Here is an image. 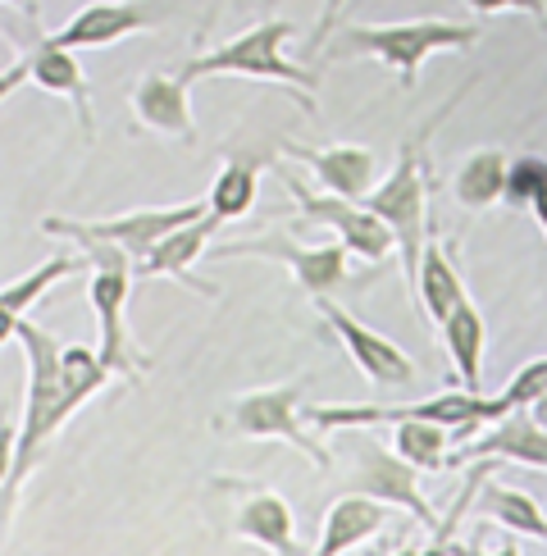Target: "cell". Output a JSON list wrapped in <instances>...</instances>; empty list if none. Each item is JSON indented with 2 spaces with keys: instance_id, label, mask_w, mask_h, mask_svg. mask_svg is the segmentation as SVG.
I'll use <instances>...</instances> for the list:
<instances>
[{
  "instance_id": "obj_27",
  "label": "cell",
  "mask_w": 547,
  "mask_h": 556,
  "mask_svg": "<svg viewBox=\"0 0 547 556\" xmlns=\"http://www.w3.org/2000/svg\"><path fill=\"white\" fill-rule=\"evenodd\" d=\"M547 392V356H538V361H530V365H520L516 369V379H507V388L493 397V406H497V420L507 410H516V406H534L538 397Z\"/></svg>"
},
{
  "instance_id": "obj_28",
  "label": "cell",
  "mask_w": 547,
  "mask_h": 556,
  "mask_svg": "<svg viewBox=\"0 0 547 556\" xmlns=\"http://www.w3.org/2000/svg\"><path fill=\"white\" fill-rule=\"evenodd\" d=\"M547 182V155H534V151H524L516 155L511 165H507V205H524L530 211V201L538 197V188Z\"/></svg>"
},
{
  "instance_id": "obj_21",
  "label": "cell",
  "mask_w": 547,
  "mask_h": 556,
  "mask_svg": "<svg viewBox=\"0 0 547 556\" xmlns=\"http://www.w3.org/2000/svg\"><path fill=\"white\" fill-rule=\"evenodd\" d=\"M443 346H447V361L456 369L466 392H484V346H488V329H484V315H479L474 301H461L447 319H443Z\"/></svg>"
},
{
  "instance_id": "obj_20",
  "label": "cell",
  "mask_w": 547,
  "mask_h": 556,
  "mask_svg": "<svg viewBox=\"0 0 547 556\" xmlns=\"http://www.w3.org/2000/svg\"><path fill=\"white\" fill-rule=\"evenodd\" d=\"M387 525V506L374 497H338L329 506L325 525H319V543L310 556H342L360 543H370L379 529Z\"/></svg>"
},
{
  "instance_id": "obj_34",
  "label": "cell",
  "mask_w": 547,
  "mask_h": 556,
  "mask_svg": "<svg viewBox=\"0 0 547 556\" xmlns=\"http://www.w3.org/2000/svg\"><path fill=\"white\" fill-rule=\"evenodd\" d=\"M470 556H520V547L507 539V543H501V547H493V552H484V547H470Z\"/></svg>"
},
{
  "instance_id": "obj_29",
  "label": "cell",
  "mask_w": 547,
  "mask_h": 556,
  "mask_svg": "<svg viewBox=\"0 0 547 556\" xmlns=\"http://www.w3.org/2000/svg\"><path fill=\"white\" fill-rule=\"evenodd\" d=\"M466 5L479 18H488V14H530V18H538L547 28V5H543V0H466Z\"/></svg>"
},
{
  "instance_id": "obj_25",
  "label": "cell",
  "mask_w": 547,
  "mask_h": 556,
  "mask_svg": "<svg viewBox=\"0 0 547 556\" xmlns=\"http://www.w3.org/2000/svg\"><path fill=\"white\" fill-rule=\"evenodd\" d=\"M474 506H479V516L493 520V525H501L507 534H524V539L547 543V516L538 511V502H534L530 493L484 479V489L474 493Z\"/></svg>"
},
{
  "instance_id": "obj_14",
  "label": "cell",
  "mask_w": 547,
  "mask_h": 556,
  "mask_svg": "<svg viewBox=\"0 0 547 556\" xmlns=\"http://www.w3.org/2000/svg\"><path fill=\"white\" fill-rule=\"evenodd\" d=\"M315 311L333 329V338H338L342 352H347V361L365 375V383H374L379 392H387V388H406L410 379H416V361H410L397 342H387L383 333H374L370 324H360L352 311H342L333 296H319Z\"/></svg>"
},
{
  "instance_id": "obj_22",
  "label": "cell",
  "mask_w": 547,
  "mask_h": 556,
  "mask_svg": "<svg viewBox=\"0 0 547 556\" xmlns=\"http://www.w3.org/2000/svg\"><path fill=\"white\" fill-rule=\"evenodd\" d=\"M416 301H420V311H424V319L433 324V329H443V319L461 306V301H470L466 296V283H461V274H456V265H451V251L447 247H438V242H429L424 247V256H420V274H416Z\"/></svg>"
},
{
  "instance_id": "obj_15",
  "label": "cell",
  "mask_w": 547,
  "mask_h": 556,
  "mask_svg": "<svg viewBox=\"0 0 547 556\" xmlns=\"http://www.w3.org/2000/svg\"><path fill=\"white\" fill-rule=\"evenodd\" d=\"M165 18H169L165 0H91L64 28L51 33V41L64 46V51H91V46H114L124 37L151 33Z\"/></svg>"
},
{
  "instance_id": "obj_24",
  "label": "cell",
  "mask_w": 547,
  "mask_h": 556,
  "mask_svg": "<svg viewBox=\"0 0 547 556\" xmlns=\"http://www.w3.org/2000/svg\"><path fill=\"white\" fill-rule=\"evenodd\" d=\"M256 197H260V160L228 155L224 169L211 182V192H205V205H211V215L219 224H228V219H242L256 211Z\"/></svg>"
},
{
  "instance_id": "obj_18",
  "label": "cell",
  "mask_w": 547,
  "mask_h": 556,
  "mask_svg": "<svg viewBox=\"0 0 547 556\" xmlns=\"http://www.w3.org/2000/svg\"><path fill=\"white\" fill-rule=\"evenodd\" d=\"M283 155L296 160V165H306L329 197L365 201L374 192V151H365V147H296V142H283Z\"/></svg>"
},
{
  "instance_id": "obj_35",
  "label": "cell",
  "mask_w": 547,
  "mask_h": 556,
  "mask_svg": "<svg viewBox=\"0 0 547 556\" xmlns=\"http://www.w3.org/2000/svg\"><path fill=\"white\" fill-rule=\"evenodd\" d=\"M461 556H470V547H466V552H461Z\"/></svg>"
},
{
  "instance_id": "obj_17",
  "label": "cell",
  "mask_w": 547,
  "mask_h": 556,
  "mask_svg": "<svg viewBox=\"0 0 547 556\" xmlns=\"http://www.w3.org/2000/svg\"><path fill=\"white\" fill-rule=\"evenodd\" d=\"M188 78L182 74H147L132 83V119L151 128V132H165L182 147H196V119H192V97H188Z\"/></svg>"
},
{
  "instance_id": "obj_12",
  "label": "cell",
  "mask_w": 547,
  "mask_h": 556,
  "mask_svg": "<svg viewBox=\"0 0 547 556\" xmlns=\"http://www.w3.org/2000/svg\"><path fill=\"white\" fill-rule=\"evenodd\" d=\"M338 497H374L383 506H402V511L416 516L429 534H438V525H443L420 493V470L406 466V460L397 452H387L383 443H374L370 433L356 443V460H352L347 479L338 483Z\"/></svg>"
},
{
  "instance_id": "obj_2",
  "label": "cell",
  "mask_w": 547,
  "mask_h": 556,
  "mask_svg": "<svg viewBox=\"0 0 547 556\" xmlns=\"http://www.w3.org/2000/svg\"><path fill=\"white\" fill-rule=\"evenodd\" d=\"M484 37L479 23H451V18H402V23H352L342 33L329 55L333 60H352V55H370L383 68H393L402 87L420 83V68L429 55L443 51H470Z\"/></svg>"
},
{
  "instance_id": "obj_16",
  "label": "cell",
  "mask_w": 547,
  "mask_h": 556,
  "mask_svg": "<svg viewBox=\"0 0 547 556\" xmlns=\"http://www.w3.org/2000/svg\"><path fill=\"white\" fill-rule=\"evenodd\" d=\"M511 460V466L547 470V425H538V415L530 406L507 410L501 420L488 425V433H479L474 443L461 452H451V466H470V460Z\"/></svg>"
},
{
  "instance_id": "obj_5",
  "label": "cell",
  "mask_w": 547,
  "mask_h": 556,
  "mask_svg": "<svg viewBox=\"0 0 547 556\" xmlns=\"http://www.w3.org/2000/svg\"><path fill=\"white\" fill-rule=\"evenodd\" d=\"M87 256V269H91V283H87V296H91V311H97V361L110 369V379H124V383H137L151 369L147 352L132 342L128 324H124V311H128V296H132V261L124 251L114 247H82Z\"/></svg>"
},
{
  "instance_id": "obj_1",
  "label": "cell",
  "mask_w": 547,
  "mask_h": 556,
  "mask_svg": "<svg viewBox=\"0 0 547 556\" xmlns=\"http://www.w3.org/2000/svg\"><path fill=\"white\" fill-rule=\"evenodd\" d=\"M18 342L23 356H28V397H23V420H18L14 475L0 489V511L5 516L18 502L23 479L37 470L46 443L110 383V369L97 361V346H64L51 329H41L33 319L18 324Z\"/></svg>"
},
{
  "instance_id": "obj_11",
  "label": "cell",
  "mask_w": 547,
  "mask_h": 556,
  "mask_svg": "<svg viewBox=\"0 0 547 556\" xmlns=\"http://www.w3.org/2000/svg\"><path fill=\"white\" fill-rule=\"evenodd\" d=\"M274 174H279V182L292 192V201L302 205V219L329 228V233H338V247H347L356 261L383 265V261L397 251V242H393V233L383 228V219H379L374 211H365L360 201H342V197H329V192L315 197L288 165H274Z\"/></svg>"
},
{
  "instance_id": "obj_9",
  "label": "cell",
  "mask_w": 547,
  "mask_h": 556,
  "mask_svg": "<svg viewBox=\"0 0 547 556\" xmlns=\"http://www.w3.org/2000/svg\"><path fill=\"white\" fill-rule=\"evenodd\" d=\"M310 429H360V425H406V420H424V425H447L456 429V443H466L474 429H484L497 420V406L484 392H433L424 402H406V406H306Z\"/></svg>"
},
{
  "instance_id": "obj_10",
  "label": "cell",
  "mask_w": 547,
  "mask_h": 556,
  "mask_svg": "<svg viewBox=\"0 0 547 556\" xmlns=\"http://www.w3.org/2000/svg\"><path fill=\"white\" fill-rule=\"evenodd\" d=\"M215 261H238V256H265V261H279L292 283L302 288L310 301L338 292L342 283L352 278V251L338 247V242H325V247H302L292 238H279V233H260V238H242V242H215L211 247Z\"/></svg>"
},
{
  "instance_id": "obj_26",
  "label": "cell",
  "mask_w": 547,
  "mask_h": 556,
  "mask_svg": "<svg viewBox=\"0 0 547 556\" xmlns=\"http://www.w3.org/2000/svg\"><path fill=\"white\" fill-rule=\"evenodd\" d=\"M451 443H456V429L447 425H424V420L393 425V452L416 470H447Z\"/></svg>"
},
{
  "instance_id": "obj_30",
  "label": "cell",
  "mask_w": 547,
  "mask_h": 556,
  "mask_svg": "<svg viewBox=\"0 0 547 556\" xmlns=\"http://www.w3.org/2000/svg\"><path fill=\"white\" fill-rule=\"evenodd\" d=\"M14 456H18V425L0 420V489H5L14 475Z\"/></svg>"
},
{
  "instance_id": "obj_6",
  "label": "cell",
  "mask_w": 547,
  "mask_h": 556,
  "mask_svg": "<svg viewBox=\"0 0 547 556\" xmlns=\"http://www.w3.org/2000/svg\"><path fill=\"white\" fill-rule=\"evenodd\" d=\"M424 132L410 137L397 151V165L387 169L383 182H374V192L360 205L374 211L383 219V228L393 233L397 251H402V278L416 288L420 274V256L429 247V165H424Z\"/></svg>"
},
{
  "instance_id": "obj_32",
  "label": "cell",
  "mask_w": 547,
  "mask_h": 556,
  "mask_svg": "<svg viewBox=\"0 0 547 556\" xmlns=\"http://www.w3.org/2000/svg\"><path fill=\"white\" fill-rule=\"evenodd\" d=\"M530 211H534V219H538V228H543V233H547V182H543V188H538V197L530 201Z\"/></svg>"
},
{
  "instance_id": "obj_7",
  "label": "cell",
  "mask_w": 547,
  "mask_h": 556,
  "mask_svg": "<svg viewBox=\"0 0 547 556\" xmlns=\"http://www.w3.org/2000/svg\"><path fill=\"white\" fill-rule=\"evenodd\" d=\"M0 33L14 41V64L0 74V97H10L14 87H41L51 97L68 101L78 110V128L82 137H97V114H91V83L82 74L78 51H64L51 41V33L37 28V18H28V28L0 23Z\"/></svg>"
},
{
  "instance_id": "obj_3",
  "label": "cell",
  "mask_w": 547,
  "mask_h": 556,
  "mask_svg": "<svg viewBox=\"0 0 547 556\" xmlns=\"http://www.w3.org/2000/svg\"><path fill=\"white\" fill-rule=\"evenodd\" d=\"M292 23L288 18H265L256 28L238 33L233 41L215 46L196 60L182 64V78L196 83V78H219V74H233V78H256V83H283L296 91L306 114H315V91H319V74L306 64H296L283 55V46L292 41Z\"/></svg>"
},
{
  "instance_id": "obj_4",
  "label": "cell",
  "mask_w": 547,
  "mask_h": 556,
  "mask_svg": "<svg viewBox=\"0 0 547 556\" xmlns=\"http://www.w3.org/2000/svg\"><path fill=\"white\" fill-rule=\"evenodd\" d=\"M302 392H306V379L238 392V397L215 415V433L251 438V443H288L292 452H302L315 470H333V452L310 433Z\"/></svg>"
},
{
  "instance_id": "obj_19",
  "label": "cell",
  "mask_w": 547,
  "mask_h": 556,
  "mask_svg": "<svg viewBox=\"0 0 547 556\" xmlns=\"http://www.w3.org/2000/svg\"><path fill=\"white\" fill-rule=\"evenodd\" d=\"M215 233H219V219H215V215H201L196 224H188V228H178V233H169L165 242L151 251L147 261H137L132 274H137V278H178V283H188V288L201 292V296H219L211 283L192 278V265L205 256V251H211Z\"/></svg>"
},
{
  "instance_id": "obj_8",
  "label": "cell",
  "mask_w": 547,
  "mask_h": 556,
  "mask_svg": "<svg viewBox=\"0 0 547 556\" xmlns=\"http://www.w3.org/2000/svg\"><path fill=\"white\" fill-rule=\"evenodd\" d=\"M201 215H211L205 197L188 201V205H155V211H132V215H114V219H60V215H51V219H41V233L74 242L78 251L82 247H114L137 265V261H147L169 233L196 224Z\"/></svg>"
},
{
  "instance_id": "obj_36",
  "label": "cell",
  "mask_w": 547,
  "mask_h": 556,
  "mask_svg": "<svg viewBox=\"0 0 547 556\" xmlns=\"http://www.w3.org/2000/svg\"><path fill=\"white\" fill-rule=\"evenodd\" d=\"M543 5H547V0H543Z\"/></svg>"
},
{
  "instance_id": "obj_33",
  "label": "cell",
  "mask_w": 547,
  "mask_h": 556,
  "mask_svg": "<svg viewBox=\"0 0 547 556\" xmlns=\"http://www.w3.org/2000/svg\"><path fill=\"white\" fill-rule=\"evenodd\" d=\"M0 5H14L23 18H41V10H37V0H0Z\"/></svg>"
},
{
  "instance_id": "obj_31",
  "label": "cell",
  "mask_w": 547,
  "mask_h": 556,
  "mask_svg": "<svg viewBox=\"0 0 547 556\" xmlns=\"http://www.w3.org/2000/svg\"><path fill=\"white\" fill-rule=\"evenodd\" d=\"M466 547L461 543H451V539H433V547H402L393 556H461Z\"/></svg>"
},
{
  "instance_id": "obj_13",
  "label": "cell",
  "mask_w": 547,
  "mask_h": 556,
  "mask_svg": "<svg viewBox=\"0 0 547 556\" xmlns=\"http://www.w3.org/2000/svg\"><path fill=\"white\" fill-rule=\"evenodd\" d=\"M215 493H224V502H228V520H224L228 539L256 543L274 556H296L292 506L274 489L251 483V479H215Z\"/></svg>"
},
{
  "instance_id": "obj_23",
  "label": "cell",
  "mask_w": 547,
  "mask_h": 556,
  "mask_svg": "<svg viewBox=\"0 0 547 556\" xmlns=\"http://www.w3.org/2000/svg\"><path fill=\"white\" fill-rule=\"evenodd\" d=\"M507 165L511 160L497 147L466 155L461 169H456V178H451L456 205H461V211H488V205H497L501 197H507Z\"/></svg>"
}]
</instances>
